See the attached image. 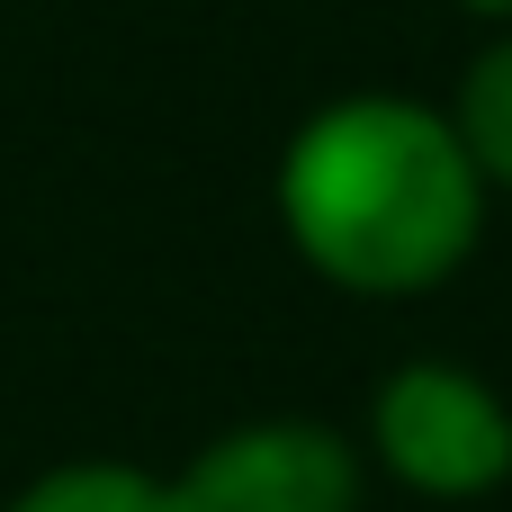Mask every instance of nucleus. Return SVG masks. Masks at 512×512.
I'll use <instances>...</instances> for the list:
<instances>
[{
    "label": "nucleus",
    "instance_id": "1",
    "mask_svg": "<svg viewBox=\"0 0 512 512\" xmlns=\"http://www.w3.org/2000/svg\"><path fill=\"white\" fill-rule=\"evenodd\" d=\"M279 225L315 279L351 297H423L477 252L486 180L441 108L360 90L315 108L279 153Z\"/></svg>",
    "mask_w": 512,
    "mask_h": 512
},
{
    "label": "nucleus",
    "instance_id": "2",
    "mask_svg": "<svg viewBox=\"0 0 512 512\" xmlns=\"http://www.w3.org/2000/svg\"><path fill=\"white\" fill-rule=\"evenodd\" d=\"M369 450L396 486L432 504H477L512 477V414L477 369L405 360L369 405Z\"/></svg>",
    "mask_w": 512,
    "mask_h": 512
},
{
    "label": "nucleus",
    "instance_id": "3",
    "mask_svg": "<svg viewBox=\"0 0 512 512\" xmlns=\"http://www.w3.org/2000/svg\"><path fill=\"white\" fill-rule=\"evenodd\" d=\"M171 486V512H360V450L333 423L270 414L207 441Z\"/></svg>",
    "mask_w": 512,
    "mask_h": 512
},
{
    "label": "nucleus",
    "instance_id": "4",
    "mask_svg": "<svg viewBox=\"0 0 512 512\" xmlns=\"http://www.w3.org/2000/svg\"><path fill=\"white\" fill-rule=\"evenodd\" d=\"M450 126H459V144H468L477 180H486V189H512V36H495V45L468 63Z\"/></svg>",
    "mask_w": 512,
    "mask_h": 512
},
{
    "label": "nucleus",
    "instance_id": "5",
    "mask_svg": "<svg viewBox=\"0 0 512 512\" xmlns=\"http://www.w3.org/2000/svg\"><path fill=\"white\" fill-rule=\"evenodd\" d=\"M0 512H171V486L126 468V459H72V468H45Z\"/></svg>",
    "mask_w": 512,
    "mask_h": 512
},
{
    "label": "nucleus",
    "instance_id": "6",
    "mask_svg": "<svg viewBox=\"0 0 512 512\" xmlns=\"http://www.w3.org/2000/svg\"><path fill=\"white\" fill-rule=\"evenodd\" d=\"M459 9H477V18H504V27H512V0H459Z\"/></svg>",
    "mask_w": 512,
    "mask_h": 512
}]
</instances>
